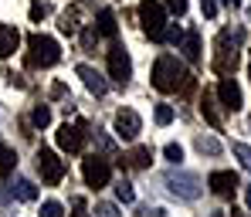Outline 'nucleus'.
<instances>
[{"mask_svg": "<svg viewBox=\"0 0 251 217\" xmlns=\"http://www.w3.org/2000/svg\"><path fill=\"white\" fill-rule=\"evenodd\" d=\"M153 85H156V92H167V95L170 92H187L190 75L173 54H160L156 65H153Z\"/></svg>", "mask_w": 251, "mask_h": 217, "instance_id": "nucleus-1", "label": "nucleus"}, {"mask_svg": "<svg viewBox=\"0 0 251 217\" xmlns=\"http://www.w3.org/2000/svg\"><path fill=\"white\" fill-rule=\"evenodd\" d=\"M241 31H221L217 34V44H214V72L217 75H231L241 61Z\"/></svg>", "mask_w": 251, "mask_h": 217, "instance_id": "nucleus-2", "label": "nucleus"}, {"mask_svg": "<svg viewBox=\"0 0 251 217\" xmlns=\"http://www.w3.org/2000/svg\"><path fill=\"white\" fill-rule=\"evenodd\" d=\"M58 58H61V48L54 38H48V34H31L27 38V68H51V65H58Z\"/></svg>", "mask_w": 251, "mask_h": 217, "instance_id": "nucleus-3", "label": "nucleus"}, {"mask_svg": "<svg viewBox=\"0 0 251 217\" xmlns=\"http://www.w3.org/2000/svg\"><path fill=\"white\" fill-rule=\"evenodd\" d=\"M139 24L150 34V41H160L167 31V7L160 0H143L139 3Z\"/></svg>", "mask_w": 251, "mask_h": 217, "instance_id": "nucleus-4", "label": "nucleus"}, {"mask_svg": "<svg viewBox=\"0 0 251 217\" xmlns=\"http://www.w3.org/2000/svg\"><path fill=\"white\" fill-rule=\"evenodd\" d=\"M58 149H65V153H82L85 149V139H88V132H85V122L78 119V122H65L61 129H58Z\"/></svg>", "mask_w": 251, "mask_h": 217, "instance_id": "nucleus-5", "label": "nucleus"}, {"mask_svg": "<svg viewBox=\"0 0 251 217\" xmlns=\"http://www.w3.org/2000/svg\"><path fill=\"white\" fill-rule=\"evenodd\" d=\"M38 173L48 187H58L65 176V160H58V153H51V149H38Z\"/></svg>", "mask_w": 251, "mask_h": 217, "instance_id": "nucleus-6", "label": "nucleus"}, {"mask_svg": "<svg viewBox=\"0 0 251 217\" xmlns=\"http://www.w3.org/2000/svg\"><path fill=\"white\" fill-rule=\"evenodd\" d=\"M82 176L88 187H105L109 183V176H112V167H109V160H102V156H88L82 163Z\"/></svg>", "mask_w": 251, "mask_h": 217, "instance_id": "nucleus-7", "label": "nucleus"}, {"mask_svg": "<svg viewBox=\"0 0 251 217\" xmlns=\"http://www.w3.org/2000/svg\"><path fill=\"white\" fill-rule=\"evenodd\" d=\"M129 75H132L129 51H126L123 44H116V48L109 51V78H112V82H119V85H126V82H129Z\"/></svg>", "mask_w": 251, "mask_h": 217, "instance_id": "nucleus-8", "label": "nucleus"}, {"mask_svg": "<svg viewBox=\"0 0 251 217\" xmlns=\"http://www.w3.org/2000/svg\"><path fill=\"white\" fill-rule=\"evenodd\" d=\"M167 187L173 190V193H180L183 200H197V197H201V180H197L194 173H170Z\"/></svg>", "mask_w": 251, "mask_h": 217, "instance_id": "nucleus-9", "label": "nucleus"}, {"mask_svg": "<svg viewBox=\"0 0 251 217\" xmlns=\"http://www.w3.org/2000/svg\"><path fill=\"white\" fill-rule=\"evenodd\" d=\"M207 187L217 193V197H234L238 193V173H231V170H214V173L207 176Z\"/></svg>", "mask_w": 251, "mask_h": 217, "instance_id": "nucleus-10", "label": "nucleus"}, {"mask_svg": "<svg viewBox=\"0 0 251 217\" xmlns=\"http://www.w3.org/2000/svg\"><path fill=\"white\" fill-rule=\"evenodd\" d=\"M139 132H143V119H139V112L123 109V112L116 116V136H119V139H136Z\"/></svg>", "mask_w": 251, "mask_h": 217, "instance_id": "nucleus-11", "label": "nucleus"}, {"mask_svg": "<svg viewBox=\"0 0 251 217\" xmlns=\"http://www.w3.org/2000/svg\"><path fill=\"white\" fill-rule=\"evenodd\" d=\"M217 98H221V105L227 109V112H238L241 109V88L234 78H221L217 82Z\"/></svg>", "mask_w": 251, "mask_h": 217, "instance_id": "nucleus-12", "label": "nucleus"}, {"mask_svg": "<svg viewBox=\"0 0 251 217\" xmlns=\"http://www.w3.org/2000/svg\"><path fill=\"white\" fill-rule=\"evenodd\" d=\"M75 72H78V78L85 82V88H88L92 95H105V92H109V82H105V78H102L92 65H78Z\"/></svg>", "mask_w": 251, "mask_h": 217, "instance_id": "nucleus-13", "label": "nucleus"}, {"mask_svg": "<svg viewBox=\"0 0 251 217\" xmlns=\"http://www.w3.org/2000/svg\"><path fill=\"white\" fill-rule=\"evenodd\" d=\"M17 44H21V31H17V27H10V24H0V58L14 54V51H17Z\"/></svg>", "mask_w": 251, "mask_h": 217, "instance_id": "nucleus-14", "label": "nucleus"}, {"mask_svg": "<svg viewBox=\"0 0 251 217\" xmlns=\"http://www.w3.org/2000/svg\"><path fill=\"white\" fill-rule=\"evenodd\" d=\"M153 163V149L150 146H136L129 156H126V167H132V170H146Z\"/></svg>", "mask_w": 251, "mask_h": 217, "instance_id": "nucleus-15", "label": "nucleus"}, {"mask_svg": "<svg viewBox=\"0 0 251 217\" xmlns=\"http://www.w3.org/2000/svg\"><path fill=\"white\" fill-rule=\"evenodd\" d=\"M180 48H183L187 61H201V34H197V31H187V34L180 38Z\"/></svg>", "mask_w": 251, "mask_h": 217, "instance_id": "nucleus-16", "label": "nucleus"}, {"mask_svg": "<svg viewBox=\"0 0 251 217\" xmlns=\"http://www.w3.org/2000/svg\"><path fill=\"white\" fill-rule=\"evenodd\" d=\"M102 38H116V31H119V24H116V14L105 7V10H99V27H95Z\"/></svg>", "mask_w": 251, "mask_h": 217, "instance_id": "nucleus-17", "label": "nucleus"}, {"mask_svg": "<svg viewBox=\"0 0 251 217\" xmlns=\"http://www.w3.org/2000/svg\"><path fill=\"white\" fill-rule=\"evenodd\" d=\"M201 112H204V119H207L214 129H221V112H217V102H214L210 92H204V98H201Z\"/></svg>", "mask_w": 251, "mask_h": 217, "instance_id": "nucleus-18", "label": "nucleus"}, {"mask_svg": "<svg viewBox=\"0 0 251 217\" xmlns=\"http://www.w3.org/2000/svg\"><path fill=\"white\" fill-rule=\"evenodd\" d=\"M14 167H17V153H14L10 146H3V143H0V176L14 173Z\"/></svg>", "mask_w": 251, "mask_h": 217, "instance_id": "nucleus-19", "label": "nucleus"}, {"mask_svg": "<svg viewBox=\"0 0 251 217\" xmlns=\"http://www.w3.org/2000/svg\"><path fill=\"white\" fill-rule=\"evenodd\" d=\"M14 197L27 204V200H34V197H38V187H34L31 180H17V183H14Z\"/></svg>", "mask_w": 251, "mask_h": 217, "instance_id": "nucleus-20", "label": "nucleus"}, {"mask_svg": "<svg viewBox=\"0 0 251 217\" xmlns=\"http://www.w3.org/2000/svg\"><path fill=\"white\" fill-rule=\"evenodd\" d=\"M31 122H34L38 129H44V126L51 122V109H48V105H34V112H31Z\"/></svg>", "mask_w": 251, "mask_h": 217, "instance_id": "nucleus-21", "label": "nucleus"}, {"mask_svg": "<svg viewBox=\"0 0 251 217\" xmlns=\"http://www.w3.org/2000/svg\"><path fill=\"white\" fill-rule=\"evenodd\" d=\"M116 197H119L123 204H132V200H136V190H132V183L119 180V183H116Z\"/></svg>", "mask_w": 251, "mask_h": 217, "instance_id": "nucleus-22", "label": "nucleus"}, {"mask_svg": "<svg viewBox=\"0 0 251 217\" xmlns=\"http://www.w3.org/2000/svg\"><path fill=\"white\" fill-rule=\"evenodd\" d=\"M61 31H65V34H75V31H78V10H68V14L61 17Z\"/></svg>", "mask_w": 251, "mask_h": 217, "instance_id": "nucleus-23", "label": "nucleus"}, {"mask_svg": "<svg viewBox=\"0 0 251 217\" xmlns=\"http://www.w3.org/2000/svg\"><path fill=\"white\" fill-rule=\"evenodd\" d=\"M153 119H156V126H170V122H173V109H170V105H156Z\"/></svg>", "mask_w": 251, "mask_h": 217, "instance_id": "nucleus-24", "label": "nucleus"}, {"mask_svg": "<svg viewBox=\"0 0 251 217\" xmlns=\"http://www.w3.org/2000/svg\"><path fill=\"white\" fill-rule=\"evenodd\" d=\"M234 156L241 160V167H245V170H251V146H245V143H234Z\"/></svg>", "mask_w": 251, "mask_h": 217, "instance_id": "nucleus-25", "label": "nucleus"}, {"mask_svg": "<svg viewBox=\"0 0 251 217\" xmlns=\"http://www.w3.org/2000/svg\"><path fill=\"white\" fill-rule=\"evenodd\" d=\"M61 214H65V207L58 200H44L41 204V217H61Z\"/></svg>", "mask_w": 251, "mask_h": 217, "instance_id": "nucleus-26", "label": "nucleus"}, {"mask_svg": "<svg viewBox=\"0 0 251 217\" xmlns=\"http://www.w3.org/2000/svg\"><path fill=\"white\" fill-rule=\"evenodd\" d=\"M197 149L201 153H221V143L217 139H197Z\"/></svg>", "mask_w": 251, "mask_h": 217, "instance_id": "nucleus-27", "label": "nucleus"}, {"mask_svg": "<svg viewBox=\"0 0 251 217\" xmlns=\"http://www.w3.org/2000/svg\"><path fill=\"white\" fill-rule=\"evenodd\" d=\"M163 156H167L170 163H180V160H183V149H180V146H176V143H170L167 149H163Z\"/></svg>", "mask_w": 251, "mask_h": 217, "instance_id": "nucleus-28", "label": "nucleus"}, {"mask_svg": "<svg viewBox=\"0 0 251 217\" xmlns=\"http://www.w3.org/2000/svg\"><path fill=\"white\" fill-rule=\"evenodd\" d=\"M180 38H183V31H180V27H167L160 41H167V44H180Z\"/></svg>", "mask_w": 251, "mask_h": 217, "instance_id": "nucleus-29", "label": "nucleus"}, {"mask_svg": "<svg viewBox=\"0 0 251 217\" xmlns=\"http://www.w3.org/2000/svg\"><path fill=\"white\" fill-rule=\"evenodd\" d=\"M95 214L99 217H119V207H116V204H99Z\"/></svg>", "mask_w": 251, "mask_h": 217, "instance_id": "nucleus-30", "label": "nucleus"}, {"mask_svg": "<svg viewBox=\"0 0 251 217\" xmlns=\"http://www.w3.org/2000/svg\"><path fill=\"white\" fill-rule=\"evenodd\" d=\"M167 10H170V14H176V17L187 14V0H167Z\"/></svg>", "mask_w": 251, "mask_h": 217, "instance_id": "nucleus-31", "label": "nucleus"}, {"mask_svg": "<svg viewBox=\"0 0 251 217\" xmlns=\"http://www.w3.org/2000/svg\"><path fill=\"white\" fill-rule=\"evenodd\" d=\"M201 10L204 17H217V0H201Z\"/></svg>", "mask_w": 251, "mask_h": 217, "instance_id": "nucleus-32", "label": "nucleus"}, {"mask_svg": "<svg viewBox=\"0 0 251 217\" xmlns=\"http://www.w3.org/2000/svg\"><path fill=\"white\" fill-rule=\"evenodd\" d=\"M41 17H48V3H34L31 7V21H41Z\"/></svg>", "mask_w": 251, "mask_h": 217, "instance_id": "nucleus-33", "label": "nucleus"}, {"mask_svg": "<svg viewBox=\"0 0 251 217\" xmlns=\"http://www.w3.org/2000/svg\"><path fill=\"white\" fill-rule=\"evenodd\" d=\"M95 38H99V31H85V34H82V44H85V48H92V44H95Z\"/></svg>", "mask_w": 251, "mask_h": 217, "instance_id": "nucleus-34", "label": "nucleus"}, {"mask_svg": "<svg viewBox=\"0 0 251 217\" xmlns=\"http://www.w3.org/2000/svg\"><path fill=\"white\" fill-rule=\"evenodd\" d=\"M72 217H88V214H85V200H75V214H72Z\"/></svg>", "mask_w": 251, "mask_h": 217, "instance_id": "nucleus-35", "label": "nucleus"}, {"mask_svg": "<svg viewBox=\"0 0 251 217\" xmlns=\"http://www.w3.org/2000/svg\"><path fill=\"white\" fill-rule=\"evenodd\" d=\"M224 3H231V7H238V3H241V0H224Z\"/></svg>", "mask_w": 251, "mask_h": 217, "instance_id": "nucleus-36", "label": "nucleus"}, {"mask_svg": "<svg viewBox=\"0 0 251 217\" xmlns=\"http://www.w3.org/2000/svg\"><path fill=\"white\" fill-rule=\"evenodd\" d=\"M248 211H251V187H248Z\"/></svg>", "mask_w": 251, "mask_h": 217, "instance_id": "nucleus-37", "label": "nucleus"}]
</instances>
